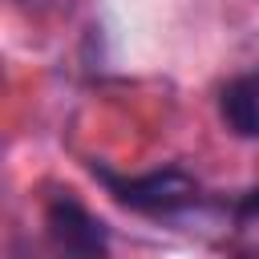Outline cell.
<instances>
[{
	"instance_id": "obj_1",
	"label": "cell",
	"mask_w": 259,
	"mask_h": 259,
	"mask_svg": "<svg viewBox=\"0 0 259 259\" xmlns=\"http://www.w3.org/2000/svg\"><path fill=\"white\" fill-rule=\"evenodd\" d=\"M93 174L109 186V194L130 206V210H142V214H178V210H190L202 202V190L198 182L178 170V166H166V170H154V174H138V178H121V174H109V170H97Z\"/></svg>"
},
{
	"instance_id": "obj_2",
	"label": "cell",
	"mask_w": 259,
	"mask_h": 259,
	"mask_svg": "<svg viewBox=\"0 0 259 259\" xmlns=\"http://www.w3.org/2000/svg\"><path fill=\"white\" fill-rule=\"evenodd\" d=\"M45 239L53 259H109L105 223L73 194H57L45 206Z\"/></svg>"
},
{
	"instance_id": "obj_3",
	"label": "cell",
	"mask_w": 259,
	"mask_h": 259,
	"mask_svg": "<svg viewBox=\"0 0 259 259\" xmlns=\"http://www.w3.org/2000/svg\"><path fill=\"white\" fill-rule=\"evenodd\" d=\"M219 117L235 138H259V69L239 73L223 85Z\"/></svg>"
}]
</instances>
